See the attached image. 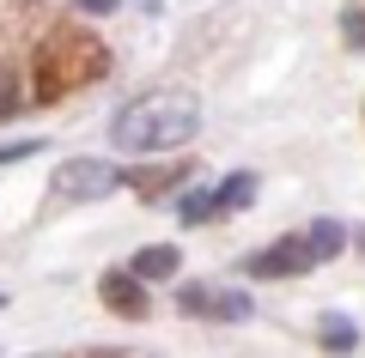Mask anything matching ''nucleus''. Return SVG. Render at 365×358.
<instances>
[{
    "label": "nucleus",
    "instance_id": "f257e3e1",
    "mask_svg": "<svg viewBox=\"0 0 365 358\" xmlns=\"http://www.w3.org/2000/svg\"><path fill=\"white\" fill-rule=\"evenodd\" d=\"M195 128H201L195 98H140L110 122V140L122 152H170V146L195 140Z\"/></svg>",
    "mask_w": 365,
    "mask_h": 358
},
{
    "label": "nucleus",
    "instance_id": "f03ea898",
    "mask_svg": "<svg viewBox=\"0 0 365 358\" xmlns=\"http://www.w3.org/2000/svg\"><path fill=\"white\" fill-rule=\"evenodd\" d=\"M110 189H122V170L104 164V158H67V164L55 170V194H61L67 206H79V201H104Z\"/></svg>",
    "mask_w": 365,
    "mask_h": 358
},
{
    "label": "nucleus",
    "instance_id": "7ed1b4c3",
    "mask_svg": "<svg viewBox=\"0 0 365 358\" xmlns=\"http://www.w3.org/2000/svg\"><path fill=\"white\" fill-rule=\"evenodd\" d=\"M311 268H317V256H311L304 237H280V243H268L262 256L244 261L250 280H299V273H311Z\"/></svg>",
    "mask_w": 365,
    "mask_h": 358
},
{
    "label": "nucleus",
    "instance_id": "20e7f679",
    "mask_svg": "<svg viewBox=\"0 0 365 358\" xmlns=\"http://www.w3.org/2000/svg\"><path fill=\"white\" fill-rule=\"evenodd\" d=\"M177 304H182V316H207V322H250V316H256V298L213 292V285H182Z\"/></svg>",
    "mask_w": 365,
    "mask_h": 358
},
{
    "label": "nucleus",
    "instance_id": "39448f33",
    "mask_svg": "<svg viewBox=\"0 0 365 358\" xmlns=\"http://www.w3.org/2000/svg\"><path fill=\"white\" fill-rule=\"evenodd\" d=\"M317 340H323L335 358H347V352H359V322L341 316V310H323V316H317Z\"/></svg>",
    "mask_w": 365,
    "mask_h": 358
},
{
    "label": "nucleus",
    "instance_id": "423d86ee",
    "mask_svg": "<svg viewBox=\"0 0 365 358\" xmlns=\"http://www.w3.org/2000/svg\"><path fill=\"white\" fill-rule=\"evenodd\" d=\"M140 273H104V304L122 310V316H146V298H140Z\"/></svg>",
    "mask_w": 365,
    "mask_h": 358
},
{
    "label": "nucleus",
    "instance_id": "0eeeda50",
    "mask_svg": "<svg viewBox=\"0 0 365 358\" xmlns=\"http://www.w3.org/2000/svg\"><path fill=\"white\" fill-rule=\"evenodd\" d=\"M304 243H311L317 261H335L341 249H347V225H335V219H317V225L304 231Z\"/></svg>",
    "mask_w": 365,
    "mask_h": 358
},
{
    "label": "nucleus",
    "instance_id": "6e6552de",
    "mask_svg": "<svg viewBox=\"0 0 365 358\" xmlns=\"http://www.w3.org/2000/svg\"><path fill=\"white\" fill-rule=\"evenodd\" d=\"M177 249L170 243H153V249H140V256H134V268L128 273H140V280H170V273H177Z\"/></svg>",
    "mask_w": 365,
    "mask_h": 358
},
{
    "label": "nucleus",
    "instance_id": "1a4fd4ad",
    "mask_svg": "<svg viewBox=\"0 0 365 358\" xmlns=\"http://www.w3.org/2000/svg\"><path fill=\"white\" fill-rule=\"evenodd\" d=\"M213 213H220V189H189V194L177 201V219H182V225H207Z\"/></svg>",
    "mask_w": 365,
    "mask_h": 358
},
{
    "label": "nucleus",
    "instance_id": "9d476101",
    "mask_svg": "<svg viewBox=\"0 0 365 358\" xmlns=\"http://www.w3.org/2000/svg\"><path fill=\"white\" fill-rule=\"evenodd\" d=\"M250 201H256V177L250 170H237V177L220 182V213H244Z\"/></svg>",
    "mask_w": 365,
    "mask_h": 358
},
{
    "label": "nucleus",
    "instance_id": "9b49d317",
    "mask_svg": "<svg viewBox=\"0 0 365 358\" xmlns=\"http://www.w3.org/2000/svg\"><path fill=\"white\" fill-rule=\"evenodd\" d=\"M13 110H19V73H13V67H0V122H6Z\"/></svg>",
    "mask_w": 365,
    "mask_h": 358
},
{
    "label": "nucleus",
    "instance_id": "f8f14e48",
    "mask_svg": "<svg viewBox=\"0 0 365 358\" xmlns=\"http://www.w3.org/2000/svg\"><path fill=\"white\" fill-rule=\"evenodd\" d=\"M341 37H347L353 49H365V13H359V6H347V13H341Z\"/></svg>",
    "mask_w": 365,
    "mask_h": 358
},
{
    "label": "nucleus",
    "instance_id": "ddd939ff",
    "mask_svg": "<svg viewBox=\"0 0 365 358\" xmlns=\"http://www.w3.org/2000/svg\"><path fill=\"white\" fill-rule=\"evenodd\" d=\"M31 152H43V140H13V146H0V170L19 164V158H31Z\"/></svg>",
    "mask_w": 365,
    "mask_h": 358
},
{
    "label": "nucleus",
    "instance_id": "4468645a",
    "mask_svg": "<svg viewBox=\"0 0 365 358\" xmlns=\"http://www.w3.org/2000/svg\"><path fill=\"white\" fill-rule=\"evenodd\" d=\"M73 6H86V13H116V0H73Z\"/></svg>",
    "mask_w": 365,
    "mask_h": 358
},
{
    "label": "nucleus",
    "instance_id": "2eb2a0df",
    "mask_svg": "<svg viewBox=\"0 0 365 358\" xmlns=\"http://www.w3.org/2000/svg\"><path fill=\"white\" fill-rule=\"evenodd\" d=\"M0 304H6V298H0Z\"/></svg>",
    "mask_w": 365,
    "mask_h": 358
}]
</instances>
